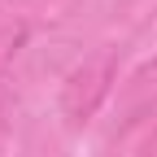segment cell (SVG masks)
Returning a JSON list of instances; mask_svg holds the SVG:
<instances>
[{
    "instance_id": "6da1fadb",
    "label": "cell",
    "mask_w": 157,
    "mask_h": 157,
    "mask_svg": "<svg viewBox=\"0 0 157 157\" xmlns=\"http://www.w3.org/2000/svg\"><path fill=\"white\" fill-rule=\"evenodd\" d=\"M113 83H118V57L109 48L83 57L61 83V113L70 118V122H87V118H96V109H101L109 96H113Z\"/></svg>"
},
{
    "instance_id": "3957f363",
    "label": "cell",
    "mask_w": 157,
    "mask_h": 157,
    "mask_svg": "<svg viewBox=\"0 0 157 157\" xmlns=\"http://www.w3.org/2000/svg\"><path fill=\"white\" fill-rule=\"evenodd\" d=\"M31 39V26L22 22V17H13V22H0V78H5V70L17 61V52L26 48Z\"/></svg>"
},
{
    "instance_id": "7a4b0ae2",
    "label": "cell",
    "mask_w": 157,
    "mask_h": 157,
    "mask_svg": "<svg viewBox=\"0 0 157 157\" xmlns=\"http://www.w3.org/2000/svg\"><path fill=\"white\" fill-rule=\"evenodd\" d=\"M153 113H157V57L144 61L118 87V118H122V127H135V122H144Z\"/></svg>"
}]
</instances>
